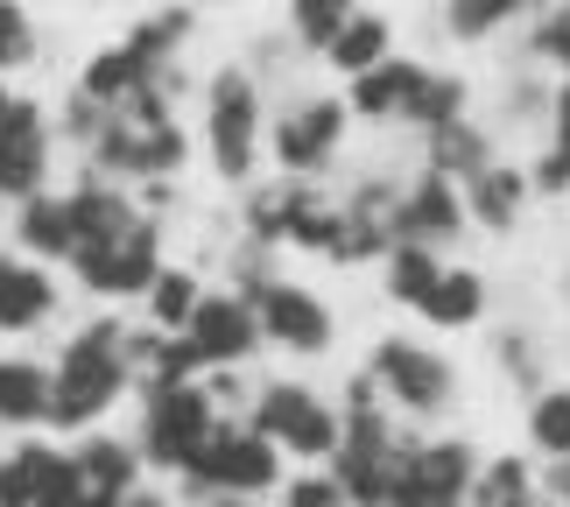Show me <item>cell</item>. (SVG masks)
<instances>
[{
    "mask_svg": "<svg viewBox=\"0 0 570 507\" xmlns=\"http://www.w3.org/2000/svg\"><path fill=\"white\" fill-rule=\"evenodd\" d=\"M127 388H135L127 324L99 318V324H85L78 339H63V352H57V367H50V423L57 430H92Z\"/></svg>",
    "mask_w": 570,
    "mask_h": 507,
    "instance_id": "cell-1",
    "label": "cell"
},
{
    "mask_svg": "<svg viewBox=\"0 0 570 507\" xmlns=\"http://www.w3.org/2000/svg\"><path fill=\"white\" fill-rule=\"evenodd\" d=\"M226 423L212 402V388L205 381H177V388H148L141 394V437H135V451H141V466H156V472H177L197 451H205V437Z\"/></svg>",
    "mask_w": 570,
    "mask_h": 507,
    "instance_id": "cell-2",
    "label": "cell"
},
{
    "mask_svg": "<svg viewBox=\"0 0 570 507\" xmlns=\"http://www.w3.org/2000/svg\"><path fill=\"white\" fill-rule=\"evenodd\" d=\"M366 381L381 388V402L394 416H444V409H458V367L436 345L402 339V332L366 352Z\"/></svg>",
    "mask_w": 570,
    "mask_h": 507,
    "instance_id": "cell-3",
    "label": "cell"
},
{
    "mask_svg": "<svg viewBox=\"0 0 570 507\" xmlns=\"http://www.w3.org/2000/svg\"><path fill=\"white\" fill-rule=\"evenodd\" d=\"M184 487L205 500V494H226V500H254V494H275L282 487V451L261 437L254 423H218L205 437V451L184 466Z\"/></svg>",
    "mask_w": 570,
    "mask_h": 507,
    "instance_id": "cell-4",
    "label": "cell"
},
{
    "mask_svg": "<svg viewBox=\"0 0 570 507\" xmlns=\"http://www.w3.org/2000/svg\"><path fill=\"white\" fill-rule=\"evenodd\" d=\"M205 148L226 184H239L261 156V85L239 64H218L205 78Z\"/></svg>",
    "mask_w": 570,
    "mask_h": 507,
    "instance_id": "cell-5",
    "label": "cell"
},
{
    "mask_svg": "<svg viewBox=\"0 0 570 507\" xmlns=\"http://www.w3.org/2000/svg\"><path fill=\"white\" fill-rule=\"evenodd\" d=\"M254 430L268 437L275 451H289V458H332L338 451V437H345V416L324 402V394L311 381H268V388H254Z\"/></svg>",
    "mask_w": 570,
    "mask_h": 507,
    "instance_id": "cell-6",
    "label": "cell"
},
{
    "mask_svg": "<svg viewBox=\"0 0 570 507\" xmlns=\"http://www.w3.org/2000/svg\"><path fill=\"white\" fill-rule=\"evenodd\" d=\"M71 269H78V282L92 296H148V290H156V275L169 269L156 212H135L114 240H99V247H78Z\"/></svg>",
    "mask_w": 570,
    "mask_h": 507,
    "instance_id": "cell-7",
    "label": "cell"
},
{
    "mask_svg": "<svg viewBox=\"0 0 570 507\" xmlns=\"http://www.w3.org/2000/svg\"><path fill=\"white\" fill-rule=\"evenodd\" d=\"M254 303V324H261V345H282V352H324L338 339V324H332V303H324L317 290H303V282H289V275H261V282H247L239 290Z\"/></svg>",
    "mask_w": 570,
    "mask_h": 507,
    "instance_id": "cell-8",
    "label": "cell"
},
{
    "mask_svg": "<svg viewBox=\"0 0 570 507\" xmlns=\"http://www.w3.org/2000/svg\"><path fill=\"white\" fill-rule=\"evenodd\" d=\"M345 120H353V106H345V99H324V92L296 99V106H282L275 127H268L282 176L311 184L317 169H332V163H338V148H345Z\"/></svg>",
    "mask_w": 570,
    "mask_h": 507,
    "instance_id": "cell-9",
    "label": "cell"
},
{
    "mask_svg": "<svg viewBox=\"0 0 570 507\" xmlns=\"http://www.w3.org/2000/svg\"><path fill=\"white\" fill-rule=\"evenodd\" d=\"M472 479H479V445L472 437H423V445H409L387 507H465Z\"/></svg>",
    "mask_w": 570,
    "mask_h": 507,
    "instance_id": "cell-10",
    "label": "cell"
},
{
    "mask_svg": "<svg viewBox=\"0 0 570 507\" xmlns=\"http://www.w3.org/2000/svg\"><path fill=\"white\" fill-rule=\"evenodd\" d=\"M50 184V120L36 99H21L0 85V197L29 205Z\"/></svg>",
    "mask_w": 570,
    "mask_h": 507,
    "instance_id": "cell-11",
    "label": "cell"
},
{
    "mask_svg": "<svg viewBox=\"0 0 570 507\" xmlns=\"http://www.w3.org/2000/svg\"><path fill=\"white\" fill-rule=\"evenodd\" d=\"M465 233H472V218H465V191H458L451 176H436V169H415L409 184H402V205H394V240L444 254V247H458Z\"/></svg>",
    "mask_w": 570,
    "mask_h": 507,
    "instance_id": "cell-12",
    "label": "cell"
},
{
    "mask_svg": "<svg viewBox=\"0 0 570 507\" xmlns=\"http://www.w3.org/2000/svg\"><path fill=\"white\" fill-rule=\"evenodd\" d=\"M184 345H190V360L205 367V373H233V367H247L254 352H261V324H254V303L247 296H205L197 303V318L184 324Z\"/></svg>",
    "mask_w": 570,
    "mask_h": 507,
    "instance_id": "cell-13",
    "label": "cell"
},
{
    "mask_svg": "<svg viewBox=\"0 0 570 507\" xmlns=\"http://www.w3.org/2000/svg\"><path fill=\"white\" fill-rule=\"evenodd\" d=\"M535 205V184H529V163H508V156H493L487 169L465 184V218L479 233H514L521 218H529Z\"/></svg>",
    "mask_w": 570,
    "mask_h": 507,
    "instance_id": "cell-14",
    "label": "cell"
},
{
    "mask_svg": "<svg viewBox=\"0 0 570 507\" xmlns=\"http://www.w3.org/2000/svg\"><path fill=\"white\" fill-rule=\"evenodd\" d=\"M493 311V282L465 269V261H444V275L430 282V296L415 303V318L430 324V332H479Z\"/></svg>",
    "mask_w": 570,
    "mask_h": 507,
    "instance_id": "cell-15",
    "label": "cell"
},
{
    "mask_svg": "<svg viewBox=\"0 0 570 507\" xmlns=\"http://www.w3.org/2000/svg\"><path fill=\"white\" fill-rule=\"evenodd\" d=\"M169 71H177V64H169ZM156 78H163V71L120 36V42H106V50H92V64L78 71V99H92L99 114H120V106L135 99V92H148Z\"/></svg>",
    "mask_w": 570,
    "mask_h": 507,
    "instance_id": "cell-16",
    "label": "cell"
},
{
    "mask_svg": "<svg viewBox=\"0 0 570 507\" xmlns=\"http://www.w3.org/2000/svg\"><path fill=\"white\" fill-rule=\"evenodd\" d=\"M423 78H430V64H423V57H387V64H374L366 78H353L345 106H353V114H366V120H402V127H409Z\"/></svg>",
    "mask_w": 570,
    "mask_h": 507,
    "instance_id": "cell-17",
    "label": "cell"
},
{
    "mask_svg": "<svg viewBox=\"0 0 570 507\" xmlns=\"http://www.w3.org/2000/svg\"><path fill=\"white\" fill-rule=\"evenodd\" d=\"M57 318V282L42 261H0V332H36Z\"/></svg>",
    "mask_w": 570,
    "mask_h": 507,
    "instance_id": "cell-18",
    "label": "cell"
},
{
    "mask_svg": "<svg viewBox=\"0 0 570 507\" xmlns=\"http://www.w3.org/2000/svg\"><path fill=\"white\" fill-rule=\"evenodd\" d=\"M465 507H542V466L529 451H493L479 458V479Z\"/></svg>",
    "mask_w": 570,
    "mask_h": 507,
    "instance_id": "cell-19",
    "label": "cell"
},
{
    "mask_svg": "<svg viewBox=\"0 0 570 507\" xmlns=\"http://www.w3.org/2000/svg\"><path fill=\"white\" fill-rule=\"evenodd\" d=\"M423 142H430V163H423V169L451 176L458 191H465L472 176H479V169H487V163L500 156L493 127H487V120H472V114H465V120H451V127H436V135H423Z\"/></svg>",
    "mask_w": 570,
    "mask_h": 507,
    "instance_id": "cell-20",
    "label": "cell"
},
{
    "mask_svg": "<svg viewBox=\"0 0 570 507\" xmlns=\"http://www.w3.org/2000/svg\"><path fill=\"white\" fill-rule=\"evenodd\" d=\"M521 445L535 466H570V381H550L521 409Z\"/></svg>",
    "mask_w": 570,
    "mask_h": 507,
    "instance_id": "cell-21",
    "label": "cell"
},
{
    "mask_svg": "<svg viewBox=\"0 0 570 507\" xmlns=\"http://www.w3.org/2000/svg\"><path fill=\"white\" fill-rule=\"evenodd\" d=\"M63 458L71 451L42 445V437H21V445L0 458V507H42V494H50L57 472H63Z\"/></svg>",
    "mask_w": 570,
    "mask_h": 507,
    "instance_id": "cell-22",
    "label": "cell"
},
{
    "mask_svg": "<svg viewBox=\"0 0 570 507\" xmlns=\"http://www.w3.org/2000/svg\"><path fill=\"white\" fill-rule=\"evenodd\" d=\"M14 240H21V247H29L36 261H71V254H78L71 197H63V191H42V197H29V205H21V226H14Z\"/></svg>",
    "mask_w": 570,
    "mask_h": 507,
    "instance_id": "cell-23",
    "label": "cell"
},
{
    "mask_svg": "<svg viewBox=\"0 0 570 507\" xmlns=\"http://www.w3.org/2000/svg\"><path fill=\"white\" fill-rule=\"evenodd\" d=\"M50 423V367L42 360H0V430Z\"/></svg>",
    "mask_w": 570,
    "mask_h": 507,
    "instance_id": "cell-24",
    "label": "cell"
},
{
    "mask_svg": "<svg viewBox=\"0 0 570 507\" xmlns=\"http://www.w3.org/2000/svg\"><path fill=\"white\" fill-rule=\"evenodd\" d=\"M78 479L92 494H114V500H135V479H141V451L120 445V437H85V445L71 451Z\"/></svg>",
    "mask_w": 570,
    "mask_h": 507,
    "instance_id": "cell-25",
    "label": "cell"
},
{
    "mask_svg": "<svg viewBox=\"0 0 570 507\" xmlns=\"http://www.w3.org/2000/svg\"><path fill=\"white\" fill-rule=\"evenodd\" d=\"M535 14V0H444V36L451 42H493L521 29Z\"/></svg>",
    "mask_w": 570,
    "mask_h": 507,
    "instance_id": "cell-26",
    "label": "cell"
},
{
    "mask_svg": "<svg viewBox=\"0 0 570 507\" xmlns=\"http://www.w3.org/2000/svg\"><path fill=\"white\" fill-rule=\"evenodd\" d=\"M394 57V29H387V14H353L345 21V36L324 50V64H332L338 78H366L374 64Z\"/></svg>",
    "mask_w": 570,
    "mask_h": 507,
    "instance_id": "cell-27",
    "label": "cell"
},
{
    "mask_svg": "<svg viewBox=\"0 0 570 507\" xmlns=\"http://www.w3.org/2000/svg\"><path fill=\"white\" fill-rule=\"evenodd\" d=\"M521 64H535L542 78H570V8H535L529 36H521Z\"/></svg>",
    "mask_w": 570,
    "mask_h": 507,
    "instance_id": "cell-28",
    "label": "cell"
},
{
    "mask_svg": "<svg viewBox=\"0 0 570 507\" xmlns=\"http://www.w3.org/2000/svg\"><path fill=\"white\" fill-rule=\"evenodd\" d=\"M205 296H212V290H205L190 269H163L156 290H148V324H156V332H169V339H184V324L197 318V303H205Z\"/></svg>",
    "mask_w": 570,
    "mask_h": 507,
    "instance_id": "cell-29",
    "label": "cell"
},
{
    "mask_svg": "<svg viewBox=\"0 0 570 507\" xmlns=\"http://www.w3.org/2000/svg\"><path fill=\"white\" fill-rule=\"evenodd\" d=\"M465 114H472V85L458 78V71H436V64H430V78H423V92H415L409 127L436 135V127H451V120H465Z\"/></svg>",
    "mask_w": 570,
    "mask_h": 507,
    "instance_id": "cell-30",
    "label": "cell"
},
{
    "mask_svg": "<svg viewBox=\"0 0 570 507\" xmlns=\"http://www.w3.org/2000/svg\"><path fill=\"white\" fill-rule=\"evenodd\" d=\"M381 269H387V296H394V303H409V311H415V303L430 296V282L444 275V254H430V247H409V240H394Z\"/></svg>",
    "mask_w": 570,
    "mask_h": 507,
    "instance_id": "cell-31",
    "label": "cell"
},
{
    "mask_svg": "<svg viewBox=\"0 0 570 507\" xmlns=\"http://www.w3.org/2000/svg\"><path fill=\"white\" fill-rule=\"evenodd\" d=\"M493 360H500V373H508L521 394H535V388L557 381L550 360H542V345H535V332H514V324H500V332H493Z\"/></svg>",
    "mask_w": 570,
    "mask_h": 507,
    "instance_id": "cell-32",
    "label": "cell"
},
{
    "mask_svg": "<svg viewBox=\"0 0 570 507\" xmlns=\"http://www.w3.org/2000/svg\"><path fill=\"white\" fill-rule=\"evenodd\" d=\"M353 14H360L353 0H289V29H296L303 50H317V57L345 36V21H353Z\"/></svg>",
    "mask_w": 570,
    "mask_h": 507,
    "instance_id": "cell-33",
    "label": "cell"
},
{
    "mask_svg": "<svg viewBox=\"0 0 570 507\" xmlns=\"http://www.w3.org/2000/svg\"><path fill=\"white\" fill-rule=\"evenodd\" d=\"M36 64V21L21 0H0V71H21Z\"/></svg>",
    "mask_w": 570,
    "mask_h": 507,
    "instance_id": "cell-34",
    "label": "cell"
},
{
    "mask_svg": "<svg viewBox=\"0 0 570 507\" xmlns=\"http://www.w3.org/2000/svg\"><path fill=\"white\" fill-rule=\"evenodd\" d=\"M275 507H353V500L338 494V479H332V472H303V479H289V487H282Z\"/></svg>",
    "mask_w": 570,
    "mask_h": 507,
    "instance_id": "cell-35",
    "label": "cell"
},
{
    "mask_svg": "<svg viewBox=\"0 0 570 507\" xmlns=\"http://www.w3.org/2000/svg\"><path fill=\"white\" fill-rule=\"evenodd\" d=\"M127 507H169L163 494H135V500H127Z\"/></svg>",
    "mask_w": 570,
    "mask_h": 507,
    "instance_id": "cell-36",
    "label": "cell"
},
{
    "mask_svg": "<svg viewBox=\"0 0 570 507\" xmlns=\"http://www.w3.org/2000/svg\"><path fill=\"white\" fill-rule=\"evenodd\" d=\"M535 8H570V0H535Z\"/></svg>",
    "mask_w": 570,
    "mask_h": 507,
    "instance_id": "cell-37",
    "label": "cell"
}]
</instances>
